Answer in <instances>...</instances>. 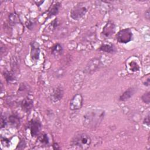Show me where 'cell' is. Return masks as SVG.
<instances>
[{
  "instance_id": "24",
  "label": "cell",
  "mask_w": 150,
  "mask_h": 150,
  "mask_svg": "<svg viewBox=\"0 0 150 150\" xmlns=\"http://www.w3.org/2000/svg\"><path fill=\"white\" fill-rule=\"evenodd\" d=\"M8 124V120L5 118L3 116H1V128H4Z\"/></svg>"
},
{
  "instance_id": "6",
  "label": "cell",
  "mask_w": 150,
  "mask_h": 150,
  "mask_svg": "<svg viewBox=\"0 0 150 150\" xmlns=\"http://www.w3.org/2000/svg\"><path fill=\"white\" fill-rule=\"evenodd\" d=\"M42 125L39 120L38 119H32L28 124V128L32 137H36L38 135L41 131Z\"/></svg>"
},
{
  "instance_id": "15",
  "label": "cell",
  "mask_w": 150,
  "mask_h": 150,
  "mask_svg": "<svg viewBox=\"0 0 150 150\" xmlns=\"http://www.w3.org/2000/svg\"><path fill=\"white\" fill-rule=\"evenodd\" d=\"M20 118L16 114H11L9 116L8 119V123L13 127H18L20 125Z\"/></svg>"
},
{
  "instance_id": "25",
  "label": "cell",
  "mask_w": 150,
  "mask_h": 150,
  "mask_svg": "<svg viewBox=\"0 0 150 150\" xmlns=\"http://www.w3.org/2000/svg\"><path fill=\"white\" fill-rule=\"evenodd\" d=\"M143 123L144 124L147 125L148 127L149 126V123H150V121H149V114H148L147 115V116L145 117V118H144V121H143Z\"/></svg>"
},
{
  "instance_id": "5",
  "label": "cell",
  "mask_w": 150,
  "mask_h": 150,
  "mask_svg": "<svg viewBox=\"0 0 150 150\" xmlns=\"http://www.w3.org/2000/svg\"><path fill=\"white\" fill-rule=\"evenodd\" d=\"M133 35L129 28L120 30L116 35L117 40L121 43H127L132 40Z\"/></svg>"
},
{
  "instance_id": "18",
  "label": "cell",
  "mask_w": 150,
  "mask_h": 150,
  "mask_svg": "<svg viewBox=\"0 0 150 150\" xmlns=\"http://www.w3.org/2000/svg\"><path fill=\"white\" fill-rule=\"evenodd\" d=\"M39 141L40 142V144L45 145H47L49 144V137L47 135V134L43 133L42 134H41L38 138Z\"/></svg>"
},
{
  "instance_id": "26",
  "label": "cell",
  "mask_w": 150,
  "mask_h": 150,
  "mask_svg": "<svg viewBox=\"0 0 150 150\" xmlns=\"http://www.w3.org/2000/svg\"><path fill=\"white\" fill-rule=\"evenodd\" d=\"M145 17L146 19L149 20V17H150V14H149V9H148L145 13Z\"/></svg>"
},
{
  "instance_id": "1",
  "label": "cell",
  "mask_w": 150,
  "mask_h": 150,
  "mask_svg": "<svg viewBox=\"0 0 150 150\" xmlns=\"http://www.w3.org/2000/svg\"><path fill=\"white\" fill-rule=\"evenodd\" d=\"M104 115L105 111L101 108L90 109L83 115V124L86 128H95L101 123Z\"/></svg>"
},
{
  "instance_id": "27",
  "label": "cell",
  "mask_w": 150,
  "mask_h": 150,
  "mask_svg": "<svg viewBox=\"0 0 150 150\" xmlns=\"http://www.w3.org/2000/svg\"><path fill=\"white\" fill-rule=\"evenodd\" d=\"M53 148L54 149H60V147L57 143H54L53 144Z\"/></svg>"
},
{
  "instance_id": "14",
  "label": "cell",
  "mask_w": 150,
  "mask_h": 150,
  "mask_svg": "<svg viewBox=\"0 0 150 150\" xmlns=\"http://www.w3.org/2000/svg\"><path fill=\"white\" fill-rule=\"evenodd\" d=\"M135 90L134 87H130L126 90L119 97V100L121 101H125L129 100L135 93Z\"/></svg>"
},
{
  "instance_id": "17",
  "label": "cell",
  "mask_w": 150,
  "mask_h": 150,
  "mask_svg": "<svg viewBox=\"0 0 150 150\" xmlns=\"http://www.w3.org/2000/svg\"><path fill=\"white\" fill-rule=\"evenodd\" d=\"M4 78L5 79L7 83L12 82L15 80V76L13 75V74L12 72L7 71V70L4 71Z\"/></svg>"
},
{
  "instance_id": "8",
  "label": "cell",
  "mask_w": 150,
  "mask_h": 150,
  "mask_svg": "<svg viewBox=\"0 0 150 150\" xmlns=\"http://www.w3.org/2000/svg\"><path fill=\"white\" fill-rule=\"evenodd\" d=\"M115 31V25L112 21H108L103 28L102 35L105 38L111 37Z\"/></svg>"
},
{
  "instance_id": "12",
  "label": "cell",
  "mask_w": 150,
  "mask_h": 150,
  "mask_svg": "<svg viewBox=\"0 0 150 150\" xmlns=\"http://www.w3.org/2000/svg\"><path fill=\"white\" fill-rule=\"evenodd\" d=\"M100 51L107 53H114L116 52L115 46L111 43H103L99 47Z\"/></svg>"
},
{
  "instance_id": "7",
  "label": "cell",
  "mask_w": 150,
  "mask_h": 150,
  "mask_svg": "<svg viewBox=\"0 0 150 150\" xmlns=\"http://www.w3.org/2000/svg\"><path fill=\"white\" fill-rule=\"evenodd\" d=\"M83 98L81 94H75L70 101L69 107L71 110H77L81 108L83 105Z\"/></svg>"
},
{
  "instance_id": "3",
  "label": "cell",
  "mask_w": 150,
  "mask_h": 150,
  "mask_svg": "<svg viewBox=\"0 0 150 150\" xmlns=\"http://www.w3.org/2000/svg\"><path fill=\"white\" fill-rule=\"evenodd\" d=\"M87 10V7L84 3H79L71 9L70 17L73 20H79L86 15Z\"/></svg>"
},
{
  "instance_id": "19",
  "label": "cell",
  "mask_w": 150,
  "mask_h": 150,
  "mask_svg": "<svg viewBox=\"0 0 150 150\" xmlns=\"http://www.w3.org/2000/svg\"><path fill=\"white\" fill-rule=\"evenodd\" d=\"M9 21L11 25H14L20 22V19L16 13H11L9 16Z\"/></svg>"
},
{
  "instance_id": "28",
  "label": "cell",
  "mask_w": 150,
  "mask_h": 150,
  "mask_svg": "<svg viewBox=\"0 0 150 150\" xmlns=\"http://www.w3.org/2000/svg\"><path fill=\"white\" fill-rule=\"evenodd\" d=\"M144 84L146 86H149V78L148 77V79L145 80V82H144Z\"/></svg>"
},
{
  "instance_id": "20",
  "label": "cell",
  "mask_w": 150,
  "mask_h": 150,
  "mask_svg": "<svg viewBox=\"0 0 150 150\" xmlns=\"http://www.w3.org/2000/svg\"><path fill=\"white\" fill-rule=\"evenodd\" d=\"M60 23H59V20L56 18L55 19H54L48 26V29L50 30H54L56 28L58 27V26L59 25Z\"/></svg>"
},
{
  "instance_id": "11",
  "label": "cell",
  "mask_w": 150,
  "mask_h": 150,
  "mask_svg": "<svg viewBox=\"0 0 150 150\" xmlns=\"http://www.w3.org/2000/svg\"><path fill=\"white\" fill-rule=\"evenodd\" d=\"M21 107L22 110L25 112H29L33 107V100L29 97H26L23 98L21 103Z\"/></svg>"
},
{
  "instance_id": "9",
  "label": "cell",
  "mask_w": 150,
  "mask_h": 150,
  "mask_svg": "<svg viewBox=\"0 0 150 150\" xmlns=\"http://www.w3.org/2000/svg\"><path fill=\"white\" fill-rule=\"evenodd\" d=\"M30 58L32 62H36L40 56V47L38 42L33 41L30 43Z\"/></svg>"
},
{
  "instance_id": "22",
  "label": "cell",
  "mask_w": 150,
  "mask_h": 150,
  "mask_svg": "<svg viewBox=\"0 0 150 150\" xmlns=\"http://www.w3.org/2000/svg\"><path fill=\"white\" fill-rule=\"evenodd\" d=\"M141 100L142 101L146 104H149L150 102V92L148 91L144 93L141 96Z\"/></svg>"
},
{
  "instance_id": "2",
  "label": "cell",
  "mask_w": 150,
  "mask_h": 150,
  "mask_svg": "<svg viewBox=\"0 0 150 150\" xmlns=\"http://www.w3.org/2000/svg\"><path fill=\"white\" fill-rule=\"evenodd\" d=\"M91 139L86 133H79L76 135L71 140L70 145L74 149H86L89 148Z\"/></svg>"
},
{
  "instance_id": "10",
  "label": "cell",
  "mask_w": 150,
  "mask_h": 150,
  "mask_svg": "<svg viewBox=\"0 0 150 150\" xmlns=\"http://www.w3.org/2000/svg\"><path fill=\"white\" fill-rule=\"evenodd\" d=\"M64 90L62 87L57 86L53 89L52 94H50V99L53 103H57L62 98Z\"/></svg>"
},
{
  "instance_id": "16",
  "label": "cell",
  "mask_w": 150,
  "mask_h": 150,
  "mask_svg": "<svg viewBox=\"0 0 150 150\" xmlns=\"http://www.w3.org/2000/svg\"><path fill=\"white\" fill-rule=\"evenodd\" d=\"M63 52L62 45L60 43H56L51 48V53L55 57L60 56Z\"/></svg>"
},
{
  "instance_id": "29",
  "label": "cell",
  "mask_w": 150,
  "mask_h": 150,
  "mask_svg": "<svg viewBox=\"0 0 150 150\" xmlns=\"http://www.w3.org/2000/svg\"><path fill=\"white\" fill-rule=\"evenodd\" d=\"M43 2L44 1H35V4H36V5L37 6H40V5H41L43 3Z\"/></svg>"
},
{
  "instance_id": "23",
  "label": "cell",
  "mask_w": 150,
  "mask_h": 150,
  "mask_svg": "<svg viewBox=\"0 0 150 150\" xmlns=\"http://www.w3.org/2000/svg\"><path fill=\"white\" fill-rule=\"evenodd\" d=\"M36 25V22L33 19H29L27 20V21L26 22V27L29 29H33V28L35 27Z\"/></svg>"
},
{
  "instance_id": "21",
  "label": "cell",
  "mask_w": 150,
  "mask_h": 150,
  "mask_svg": "<svg viewBox=\"0 0 150 150\" xmlns=\"http://www.w3.org/2000/svg\"><path fill=\"white\" fill-rule=\"evenodd\" d=\"M129 66L131 71H133V72L137 71H138L139 69V67L138 64H137V62H134V61H132V62H129Z\"/></svg>"
},
{
  "instance_id": "13",
  "label": "cell",
  "mask_w": 150,
  "mask_h": 150,
  "mask_svg": "<svg viewBox=\"0 0 150 150\" xmlns=\"http://www.w3.org/2000/svg\"><path fill=\"white\" fill-rule=\"evenodd\" d=\"M61 6H62L61 3L59 2H56L54 4H53L52 6H50V8H49V9L48 11L47 16L46 19L51 18L53 16L57 15L59 13Z\"/></svg>"
},
{
  "instance_id": "4",
  "label": "cell",
  "mask_w": 150,
  "mask_h": 150,
  "mask_svg": "<svg viewBox=\"0 0 150 150\" xmlns=\"http://www.w3.org/2000/svg\"><path fill=\"white\" fill-rule=\"evenodd\" d=\"M103 65L102 61L100 57H93L87 63L84 69V73L87 74H92L99 70Z\"/></svg>"
}]
</instances>
